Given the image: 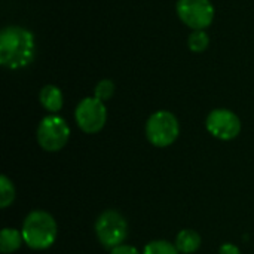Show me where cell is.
I'll return each instance as SVG.
<instances>
[{
  "label": "cell",
  "mask_w": 254,
  "mask_h": 254,
  "mask_svg": "<svg viewBox=\"0 0 254 254\" xmlns=\"http://www.w3.org/2000/svg\"><path fill=\"white\" fill-rule=\"evenodd\" d=\"M36 57L34 34L21 25H6L0 31V64L9 70L28 67Z\"/></svg>",
  "instance_id": "obj_1"
},
{
  "label": "cell",
  "mask_w": 254,
  "mask_h": 254,
  "mask_svg": "<svg viewBox=\"0 0 254 254\" xmlns=\"http://www.w3.org/2000/svg\"><path fill=\"white\" fill-rule=\"evenodd\" d=\"M21 234L24 238V244L30 249L46 250L55 243L58 226L55 219L49 213L36 210L25 217Z\"/></svg>",
  "instance_id": "obj_2"
},
{
  "label": "cell",
  "mask_w": 254,
  "mask_h": 254,
  "mask_svg": "<svg viewBox=\"0 0 254 254\" xmlns=\"http://www.w3.org/2000/svg\"><path fill=\"white\" fill-rule=\"evenodd\" d=\"M144 131L150 144L155 147H168L179 138L180 124L174 113L158 110L149 116Z\"/></svg>",
  "instance_id": "obj_3"
},
{
  "label": "cell",
  "mask_w": 254,
  "mask_h": 254,
  "mask_svg": "<svg viewBox=\"0 0 254 254\" xmlns=\"http://www.w3.org/2000/svg\"><path fill=\"white\" fill-rule=\"evenodd\" d=\"M95 234L98 241L106 249H115L128 237V223L127 219L115 210H107L100 214L95 222Z\"/></svg>",
  "instance_id": "obj_6"
},
{
  "label": "cell",
  "mask_w": 254,
  "mask_h": 254,
  "mask_svg": "<svg viewBox=\"0 0 254 254\" xmlns=\"http://www.w3.org/2000/svg\"><path fill=\"white\" fill-rule=\"evenodd\" d=\"M24 243L22 234L13 228H4L0 234V250L3 254H10L16 252Z\"/></svg>",
  "instance_id": "obj_11"
},
{
  "label": "cell",
  "mask_w": 254,
  "mask_h": 254,
  "mask_svg": "<svg viewBox=\"0 0 254 254\" xmlns=\"http://www.w3.org/2000/svg\"><path fill=\"white\" fill-rule=\"evenodd\" d=\"M176 12L179 19L195 31L207 30L213 24L216 7L211 0H177Z\"/></svg>",
  "instance_id": "obj_5"
},
{
  "label": "cell",
  "mask_w": 254,
  "mask_h": 254,
  "mask_svg": "<svg viewBox=\"0 0 254 254\" xmlns=\"http://www.w3.org/2000/svg\"><path fill=\"white\" fill-rule=\"evenodd\" d=\"M205 128L214 138L229 141L240 135L241 121L238 115L229 109H214L205 119Z\"/></svg>",
  "instance_id": "obj_8"
},
{
  "label": "cell",
  "mask_w": 254,
  "mask_h": 254,
  "mask_svg": "<svg viewBox=\"0 0 254 254\" xmlns=\"http://www.w3.org/2000/svg\"><path fill=\"white\" fill-rule=\"evenodd\" d=\"M188 46L195 54H202L210 46V36L205 30H195L188 37Z\"/></svg>",
  "instance_id": "obj_12"
},
{
  "label": "cell",
  "mask_w": 254,
  "mask_h": 254,
  "mask_svg": "<svg viewBox=\"0 0 254 254\" xmlns=\"http://www.w3.org/2000/svg\"><path fill=\"white\" fill-rule=\"evenodd\" d=\"M39 101L45 110L55 115L63 109L64 104L63 91L57 85H45L39 92Z\"/></svg>",
  "instance_id": "obj_9"
},
{
  "label": "cell",
  "mask_w": 254,
  "mask_h": 254,
  "mask_svg": "<svg viewBox=\"0 0 254 254\" xmlns=\"http://www.w3.org/2000/svg\"><path fill=\"white\" fill-rule=\"evenodd\" d=\"M115 89H116V85L112 79H101L94 88V97L98 98L100 101L106 103L113 97Z\"/></svg>",
  "instance_id": "obj_14"
},
{
  "label": "cell",
  "mask_w": 254,
  "mask_h": 254,
  "mask_svg": "<svg viewBox=\"0 0 254 254\" xmlns=\"http://www.w3.org/2000/svg\"><path fill=\"white\" fill-rule=\"evenodd\" d=\"M219 254H241V252H240V249H238L237 246H234V244H231V243H226V244H223V246L220 247Z\"/></svg>",
  "instance_id": "obj_17"
},
{
  "label": "cell",
  "mask_w": 254,
  "mask_h": 254,
  "mask_svg": "<svg viewBox=\"0 0 254 254\" xmlns=\"http://www.w3.org/2000/svg\"><path fill=\"white\" fill-rule=\"evenodd\" d=\"M77 127L86 134L100 132L107 122V109L103 101L95 97H86L79 101L74 110Z\"/></svg>",
  "instance_id": "obj_7"
},
{
  "label": "cell",
  "mask_w": 254,
  "mask_h": 254,
  "mask_svg": "<svg viewBox=\"0 0 254 254\" xmlns=\"http://www.w3.org/2000/svg\"><path fill=\"white\" fill-rule=\"evenodd\" d=\"M176 247L180 253L192 254L201 247V235L192 229H183L176 238Z\"/></svg>",
  "instance_id": "obj_10"
},
{
  "label": "cell",
  "mask_w": 254,
  "mask_h": 254,
  "mask_svg": "<svg viewBox=\"0 0 254 254\" xmlns=\"http://www.w3.org/2000/svg\"><path fill=\"white\" fill-rule=\"evenodd\" d=\"M13 199H15V188L6 176H1L0 177V207L7 208L13 202Z\"/></svg>",
  "instance_id": "obj_13"
},
{
  "label": "cell",
  "mask_w": 254,
  "mask_h": 254,
  "mask_svg": "<svg viewBox=\"0 0 254 254\" xmlns=\"http://www.w3.org/2000/svg\"><path fill=\"white\" fill-rule=\"evenodd\" d=\"M180 252L177 250L176 244H171L164 240L152 241L144 247L143 254H179Z\"/></svg>",
  "instance_id": "obj_15"
},
{
  "label": "cell",
  "mask_w": 254,
  "mask_h": 254,
  "mask_svg": "<svg viewBox=\"0 0 254 254\" xmlns=\"http://www.w3.org/2000/svg\"><path fill=\"white\" fill-rule=\"evenodd\" d=\"M110 254H141L135 247L132 246H127V244H121L115 249H112Z\"/></svg>",
  "instance_id": "obj_16"
},
{
  "label": "cell",
  "mask_w": 254,
  "mask_h": 254,
  "mask_svg": "<svg viewBox=\"0 0 254 254\" xmlns=\"http://www.w3.org/2000/svg\"><path fill=\"white\" fill-rule=\"evenodd\" d=\"M36 138L43 150L58 152L68 143L70 127L64 118L58 115H49L40 121L36 131Z\"/></svg>",
  "instance_id": "obj_4"
}]
</instances>
